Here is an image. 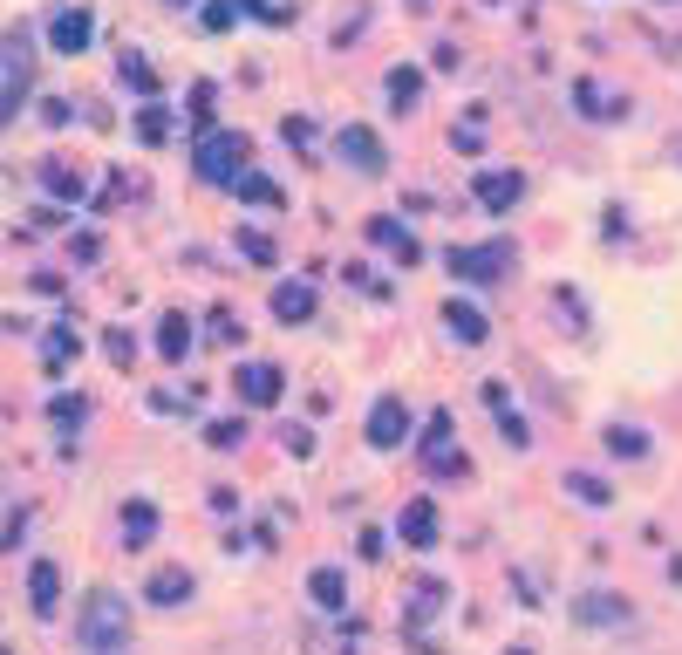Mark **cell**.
<instances>
[{
	"label": "cell",
	"mask_w": 682,
	"mask_h": 655,
	"mask_svg": "<svg viewBox=\"0 0 682 655\" xmlns=\"http://www.w3.org/2000/svg\"><path fill=\"white\" fill-rule=\"evenodd\" d=\"M76 635H82V649H89V655H123V649H130V608H123L116 587H96V594L82 601Z\"/></svg>",
	"instance_id": "cell-1"
},
{
	"label": "cell",
	"mask_w": 682,
	"mask_h": 655,
	"mask_svg": "<svg viewBox=\"0 0 682 655\" xmlns=\"http://www.w3.org/2000/svg\"><path fill=\"white\" fill-rule=\"evenodd\" d=\"M28 89H35V35L28 28H7L0 35V130L28 103Z\"/></svg>",
	"instance_id": "cell-2"
},
{
	"label": "cell",
	"mask_w": 682,
	"mask_h": 655,
	"mask_svg": "<svg viewBox=\"0 0 682 655\" xmlns=\"http://www.w3.org/2000/svg\"><path fill=\"white\" fill-rule=\"evenodd\" d=\"M239 164H246V137H239V130H198L191 171H198L205 185H232V178H239Z\"/></svg>",
	"instance_id": "cell-3"
},
{
	"label": "cell",
	"mask_w": 682,
	"mask_h": 655,
	"mask_svg": "<svg viewBox=\"0 0 682 655\" xmlns=\"http://www.w3.org/2000/svg\"><path fill=\"white\" fill-rule=\"evenodd\" d=\"M444 267H451L457 280H471V287H485V280H498V273L512 267V246H505V239H492V246H451Z\"/></svg>",
	"instance_id": "cell-4"
},
{
	"label": "cell",
	"mask_w": 682,
	"mask_h": 655,
	"mask_svg": "<svg viewBox=\"0 0 682 655\" xmlns=\"http://www.w3.org/2000/svg\"><path fill=\"white\" fill-rule=\"evenodd\" d=\"M335 151H341V164H355L362 178H382V171H389V151H382V137L369 123H341Z\"/></svg>",
	"instance_id": "cell-5"
},
{
	"label": "cell",
	"mask_w": 682,
	"mask_h": 655,
	"mask_svg": "<svg viewBox=\"0 0 682 655\" xmlns=\"http://www.w3.org/2000/svg\"><path fill=\"white\" fill-rule=\"evenodd\" d=\"M369 444H376V451H403V444H410V403H403V396H376V410H369Z\"/></svg>",
	"instance_id": "cell-6"
},
{
	"label": "cell",
	"mask_w": 682,
	"mask_h": 655,
	"mask_svg": "<svg viewBox=\"0 0 682 655\" xmlns=\"http://www.w3.org/2000/svg\"><path fill=\"white\" fill-rule=\"evenodd\" d=\"M89 41H96L89 7H55V14H48V48H55V55H82Z\"/></svg>",
	"instance_id": "cell-7"
},
{
	"label": "cell",
	"mask_w": 682,
	"mask_h": 655,
	"mask_svg": "<svg viewBox=\"0 0 682 655\" xmlns=\"http://www.w3.org/2000/svg\"><path fill=\"white\" fill-rule=\"evenodd\" d=\"M280 389H287V376H280L273 362H239V369H232V396H246L253 410L280 403Z\"/></svg>",
	"instance_id": "cell-8"
},
{
	"label": "cell",
	"mask_w": 682,
	"mask_h": 655,
	"mask_svg": "<svg viewBox=\"0 0 682 655\" xmlns=\"http://www.w3.org/2000/svg\"><path fill=\"white\" fill-rule=\"evenodd\" d=\"M423 464L430 471H464V458H457V430H451V410H437L430 424H423Z\"/></svg>",
	"instance_id": "cell-9"
},
{
	"label": "cell",
	"mask_w": 682,
	"mask_h": 655,
	"mask_svg": "<svg viewBox=\"0 0 682 655\" xmlns=\"http://www.w3.org/2000/svg\"><path fill=\"white\" fill-rule=\"evenodd\" d=\"M471 192H478L485 212H512V205L526 198V178H519V171H478V185H471Z\"/></svg>",
	"instance_id": "cell-10"
},
{
	"label": "cell",
	"mask_w": 682,
	"mask_h": 655,
	"mask_svg": "<svg viewBox=\"0 0 682 655\" xmlns=\"http://www.w3.org/2000/svg\"><path fill=\"white\" fill-rule=\"evenodd\" d=\"M369 246H382V253H396L403 267H417V260H423L417 232L403 226V219H369Z\"/></svg>",
	"instance_id": "cell-11"
},
{
	"label": "cell",
	"mask_w": 682,
	"mask_h": 655,
	"mask_svg": "<svg viewBox=\"0 0 682 655\" xmlns=\"http://www.w3.org/2000/svg\"><path fill=\"white\" fill-rule=\"evenodd\" d=\"M28 601H35V615H55L62 608V567L55 560H35L28 567Z\"/></svg>",
	"instance_id": "cell-12"
},
{
	"label": "cell",
	"mask_w": 682,
	"mask_h": 655,
	"mask_svg": "<svg viewBox=\"0 0 682 655\" xmlns=\"http://www.w3.org/2000/svg\"><path fill=\"white\" fill-rule=\"evenodd\" d=\"M396 533H403V546H437V505L410 499V505H403V519H396Z\"/></svg>",
	"instance_id": "cell-13"
},
{
	"label": "cell",
	"mask_w": 682,
	"mask_h": 655,
	"mask_svg": "<svg viewBox=\"0 0 682 655\" xmlns=\"http://www.w3.org/2000/svg\"><path fill=\"white\" fill-rule=\"evenodd\" d=\"M444 328H451V335H457L464 348H478L485 335H492V321H485V314L471 308V301H444Z\"/></svg>",
	"instance_id": "cell-14"
},
{
	"label": "cell",
	"mask_w": 682,
	"mask_h": 655,
	"mask_svg": "<svg viewBox=\"0 0 682 655\" xmlns=\"http://www.w3.org/2000/svg\"><path fill=\"white\" fill-rule=\"evenodd\" d=\"M573 615L587 621V628H607V621H614V628H621V621L635 615V608H628V601H621V594H580V601H573Z\"/></svg>",
	"instance_id": "cell-15"
},
{
	"label": "cell",
	"mask_w": 682,
	"mask_h": 655,
	"mask_svg": "<svg viewBox=\"0 0 682 655\" xmlns=\"http://www.w3.org/2000/svg\"><path fill=\"white\" fill-rule=\"evenodd\" d=\"M157 355H164V362H185L191 355V314H164V321H157Z\"/></svg>",
	"instance_id": "cell-16"
},
{
	"label": "cell",
	"mask_w": 682,
	"mask_h": 655,
	"mask_svg": "<svg viewBox=\"0 0 682 655\" xmlns=\"http://www.w3.org/2000/svg\"><path fill=\"white\" fill-rule=\"evenodd\" d=\"M273 314H280V321H307V314H314V287H307V280H280V287H273Z\"/></svg>",
	"instance_id": "cell-17"
},
{
	"label": "cell",
	"mask_w": 682,
	"mask_h": 655,
	"mask_svg": "<svg viewBox=\"0 0 682 655\" xmlns=\"http://www.w3.org/2000/svg\"><path fill=\"white\" fill-rule=\"evenodd\" d=\"M144 594H151L157 608H178V601H191V574H185V567H157Z\"/></svg>",
	"instance_id": "cell-18"
},
{
	"label": "cell",
	"mask_w": 682,
	"mask_h": 655,
	"mask_svg": "<svg viewBox=\"0 0 682 655\" xmlns=\"http://www.w3.org/2000/svg\"><path fill=\"white\" fill-rule=\"evenodd\" d=\"M157 533V505L151 499H130L123 505V546H151Z\"/></svg>",
	"instance_id": "cell-19"
},
{
	"label": "cell",
	"mask_w": 682,
	"mask_h": 655,
	"mask_svg": "<svg viewBox=\"0 0 682 655\" xmlns=\"http://www.w3.org/2000/svg\"><path fill=\"white\" fill-rule=\"evenodd\" d=\"M232 192L246 198V205H287V185H273L266 171H239V178H232Z\"/></svg>",
	"instance_id": "cell-20"
},
{
	"label": "cell",
	"mask_w": 682,
	"mask_h": 655,
	"mask_svg": "<svg viewBox=\"0 0 682 655\" xmlns=\"http://www.w3.org/2000/svg\"><path fill=\"white\" fill-rule=\"evenodd\" d=\"M307 594H314L328 615H341V601H348V580H341V567H314V574H307Z\"/></svg>",
	"instance_id": "cell-21"
},
{
	"label": "cell",
	"mask_w": 682,
	"mask_h": 655,
	"mask_svg": "<svg viewBox=\"0 0 682 655\" xmlns=\"http://www.w3.org/2000/svg\"><path fill=\"white\" fill-rule=\"evenodd\" d=\"M41 185H48L55 198H69V205H76V198H89V185H82L69 164H41Z\"/></svg>",
	"instance_id": "cell-22"
},
{
	"label": "cell",
	"mask_w": 682,
	"mask_h": 655,
	"mask_svg": "<svg viewBox=\"0 0 682 655\" xmlns=\"http://www.w3.org/2000/svg\"><path fill=\"white\" fill-rule=\"evenodd\" d=\"M82 355V335L76 328H48V348H41V362H48V369H62V362H76Z\"/></svg>",
	"instance_id": "cell-23"
},
{
	"label": "cell",
	"mask_w": 682,
	"mask_h": 655,
	"mask_svg": "<svg viewBox=\"0 0 682 655\" xmlns=\"http://www.w3.org/2000/svg\"><path fill=\"white\" fill-rule=\"evenodd\" d=\"M607 451H614V458H648V430H635V424H607Z\"/></svg>",
	"instance_id": "cell-24"
},
{
	"label": "cell",
	"mask_w": 682,
	"mask_h": 655,
	"mask_svg": "<svg viewBox=\"0 0 682 655\" xmlns=\"http://www.w3.org/2000/svg\"><path fill=\"white\" fill-rule=\"evenodd\" d=\"M116 76L130 82V89H137L144 103H151V96H157V69H151V62H144V55H123V62H116Z\"/></svg>",
	"instance_id": "cell-25"
},
{
	"label": "cell",
	"mask_w": 682,
	"mask_h": 655,
	"mask_svg": "<svg viewBox=\"0 0 682 655\" xmlns=\"http://www.w3.org/2000/svg\"><path fill=\"white\" fill-rule=\"evenodd\" d=\"M137 137H144V144H164V137H171V110H164L157 96L137 110Z\"/></svg>",
	"instance_id": "cell-26"
},
{
	"label": "cell",
	"mask_w": 682,
	"mask_h": 655,
	"mask_svg": "<svg viewBox=\"0 0 682 655\" xmlns=\"http://www.w3.org/2000/svg\"><path fill=\"white\" fill-rule=\"evenodd\" d=\"M417 96H423L417 69H396V76H389V110H417Z\"/></svg>",
	"instance_id": "cell-27"
},
{
	"label": "cell",
	"mask_w": 682,
	"mask_h": 655,
	"mask_svg": "<svg viewBox=\"0 0 682 655\" xmlns=\"http://www.w3.org/2000/svg\"><path fill=\"white\" fill-rule=\"evenodd\" d=\"M573 103H580V110H587V116H607V123H614V116L628 110V103H607V96H601V89H594V82H587V76L573 82Z\"/></svg>",
	"instance_id": "cell-28"
},
{
	"label": "cell",
	"mask_w": 682,
	"mask_h": 655,
	"mask_svg": "<svg viewBox=\"0 0 682 655\" xmlns=\"http://www.w3.org/2000/svg\"><path fill=\"white\" fill-rule=\"evenodd\" d=\"M567 492H573L580 505H614V492H607L594 471H567Z\"/></svg>",
	"instance_id": "cell-29"
},
{
	"label": "cell",
	"mask_w": 682,
	"mask_h": 655,
	"mask_svg": "<svg viewBox=\"0 0 682 655\" xmlns=\"http://www.w3.org/2000/svg\"><path fill=\"white\" fill-rule=\"evenodd\" d=\"M205 444H212V451H239V444H246V424H239V417H219V424H205Z\"/></svg>",
	"instance_id": "cell-30"
},
{
	"label": "cell",
	"mask_w": 682,
	"mask_h": 655,
	"mask_svg": "<svg viewBox=\"0 0 682 655\" xmlns=\"http://www.w3.org/2000/svg\"><path fill=\"white\" fill-rule=\"evenodd\" d=\"M451 144H457L464 157H478V151H485V110H471V116H464V123H457V137H451Z\"/></svg>",
	"instance_id": "cell-31"
},
{
	"label": "cell",
	"mask_w": 682,
	"mask_h": 655,
	"mask_svg": "<svg viewBox=\"0 0 682 655\" xmlns=\"http://www.w3.org/2000/svg\"><path fill=\"white\" fill-rule=\"evenodd\" d=\"M103 348H110L116 369H130V355H137V335H130V328H110V335H103Z\"/></svg>",
	"instance_id": "cell-32"
},
{
	"label": "cell",
	"mask_w": 682,
	"mask_h": 655,
	"mask_svg": "<svg viewBox=\"0 0 682 655\" xmlns=\"http://www.w3.org/2000/svg\"><path fill=\"white\" fill-rule=\"evenodd\" d=\"M198 21H205V35H226L239 14H232V0H205V14H198Z\"/></svg>",
	"instance_id": "cell-33"
},
{
	"label": "cell",
	"mask_w": 682,
	"mask_h": 655,
	"mask_svg": "<svg viewBox=\"0 0 682 655\" xmlns=\"http://www.w3.org/2000/svg\"><path fill=\"white\" fill-rule=\"evenodd\" d=\"M41 123H48V130H69V123H76V103H62V96H41Z\"/></svg>",
	"instance_id": "cell-34"
},
{
	"label": "cell",
	"mask_w": 682,
	"mask_h": 655,
	"mask_svg": "<svg viewBox=\"0 0 682 655\" xmlns=\"http://www.w3.org/2000/svg\"><path fill=\"white\" fill-rule=\"evenodd\" d=\"M239 253H246L253 267H273V239H266V232H239Z\"/></svg>",
	"instance_id": "cell-35"
},
{
	"label": "cell",
	"mask_w": 682,
	"mask_h": 655,
	"mask_svg": "<svg viewBox=\"0 0 682 655\" xmlns=\"http://www.w3.org/2000/svg\"><path fill=\"white\" fill-rule=\"evenodd\" d=\"M280 444H287L294 458H314V430H307V424H287V430H280Z\"/></svg>",
	"instance_id": "cell-36"
},
{
	"label": "cell",
	"mask_w": 682,
	"mask_h": 655,
	"mask_svg": "<svg viewBox=\"0 0 682 655\" xmlns=\"http://www.w3.org/2000/svg\"><path fill=\"white\" fill-rule=\"evenodd\" d=\"M287 137H294V144L307 151V144H314V123H307V116H287Z\"/></svg>",
	"instance_id": "cell-37"
},
{
	"label": "cell",
	"mask_w": 682,
	"mask_h": 655,
	"mask_svg": "<svg viewBox=\"0 0 682 655\" xmlns=\"http://www.w3.org/2000/svg\"><path fill=\"white\" fill-rule=\"evenodd\" d=\"M669 157H676V164H682V137H676V144H669Z\"/></svg>",
	"instance_id": "cell-38"
},
{
	"label": "cell",
	"mask_w": 682,
	"mask_h": 655,
	"mask_svg": "<svg viewBox=\"0 0 682 655\" xmlns=\"http://www.w3.org/2000/svg\"><path fill=\"white\" fill-rule=\"evenodd\" d=\"M164 7H191V0H164Z\"/></svg>",
	"instance_id": "cell-39"
},
{
	"label": "cell",
	"mask_w": 682,
	"mask_h": 655,
	"mask_svg": "<svg viewBox=\"0 0 682 655\" xmlns=\"http://www.w3.org/2000/svg\"><path fill=\"white\" fill-rule=\"evenodd\" d=\"M505 655H532V649H505Z\"/></svg>",
	"instance_id": "cell-40"
},
{
	"label": "cell",
	"mask_w": 682,
	"mask_h": 655,
	"mask_svg": "<svg viewBox=\"0 0 682 655\" xmlns=\"http://www.w3.org/2000/svg\"><path fill=\"white\" fill-rule=\"evenodd\" d=\"M410 7H423V0H410Z\"/></svg>",
	"instance_id": "cell-41"
},
{
	"label": "cell",
	"mask_w": 682,
	"mask_h": 655,
	"mask_svg": "<svg viewBox=\"0 0 682 655\" xmlns=\"http://www.w3.org/2000/svg\"><path fill=\"white\" fill-rule=\"evenodd\" d=\"M662 7H669V0H662Z\"/></svg>",
	"instance_id": "cell-42"
},
{
	"label": "cell",
	"mask_w": 682,
	"mask_h": 655,
	"mask_svg": "<svg viewBox=\"0 0 682 655\" xmlns=\"http://www.w3.org/2000/svg\"><path fill=\"white\" fill-rule=\"evenodd\" d=\"M0 655H7V649H0Z\"/></svg>",
	"instance_id": "cell-43"
}]
</instances>
